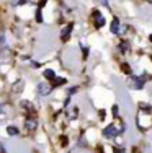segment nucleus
I'll return each mask as SVG.
<instances>
[{"instance_id": "nucleus-8", "label": "nucleus", "mask_w": 152, "mask_h": 153, "mask_svg": "<svg viewBox=\"0 0 152 153\" xmlns=\"http://www.w3.org/2000/svg\"><path fill=\"white\" fill-rule=\"evenodd\" d=\"M110 31H111V34H119V31H121V23H119V20L116 16L113 18V21H111Z\"/></svg>"}, {"instance_id": "nucleus-5", "label": "nucleus", "mask_w": 152, "mask_h": 153, "mask_svg": "<svg viewBox=\"0 0 152 153\" xmlns=\"http://www.w3.org/2000/svg\"><path fill=\"white\" fill-rule=\"evenodd\" d=\"M72 30H74V25H72V23L66 25V28H64V30L61 31V41H62V42L69 41V38H70V33H72Z\"/></svg>"}, {"instance_id": "nucleus-13", "label": "nucleus", "mask_w": 152, "mask_h": 153, "mask_svg": "<svg viewBox=\"0 0 152 153\" xmlns=\"http://www.w3.org/2000/svg\"><path fill=\"white\" fill-rule=\"evenodd\" d=\"M129 47H131V46H129L128 41H121V42H119V46H118V49H119V52H121V54H128L129 52Z\"/></svg>"}, {"instance_id": "nucleus-20", "label": "nucleus", "mask_w": 152, "mask_h": 153, "mask_svg": "<svg viewBox=\"0 0 152 153\" xmlns=\"http://www.w3.org/2000/svg\"><path fill=\"white\" fill-rule=\"evenodd\" d=\"M39 67H41L39 62H31V68H39Z\"/></svg>"}, {"instance_id": "nucleus-23", "label": "nucleus", "mask_w": 152, "mask_h": 153, "mask_svg": "<svg viewBox=\"0 0 152 153\" xmlns=\"http://www.w3.org/2000/svg\"><path fill=\"white\" fill-rule=\"evenodd\" d=\"M146 2H147V3H152V0H146Z\"/></svg>"}, {"instance_id": "nucleus-2", "label": "nucleus", "mask_w": 152, "mask_h": 153, "mask_svg": "<svg viewBox=\"0 0 152 153\" xmlns=\"http://www.w3.org/2000/svg\"><path fill=\"white\" fill-rule=\"evenodd\" d=\"M38 126H39L38 117H34V116H31V114H28L26 117H25V121H23V129L26 130V132H34V130L38 129Z\"/></svg>"}, {"instance_id": "nucleus-18", "label": "nucleus", "mask_w": 152, "mask_h": 153, "mask_svg": "<svg viewBox=\"0 0 152 153\" xmlns=\"http://www.w3.org/2000/svg\"><path fill=\"white\" fill-rule=\"evenodd\" d=\"M80 47H82V56H84V59H87L88 57V47L84 44H80Z\"/></svg>"}, {"instance_id": "nucleus-3", "label": "nucleus", "mask_w": 152, "mask_h": 153, "mask_svg": "<svg viewBox=\"0 0 152 153\" xmlns=\"http://www.w3.org/2000/svg\"><path fill=\"white\" fill-rule=\"evenodd\" d=\"M36 91H38V96L44 98L52 91V86H51L49 83H46V82H41V83H38V86H36Z\"/></svg>"}, {"instance_id": "nucleus-14", "label": "nucleus", "mask_w": 152, "mask_h": 153, "mask_svg": "<svg viewBox=\"0 0 152 153\" xmlns=\"http://www.w3.org/2000/svg\"><path fill=\"white\" fill-rule=\"evenodd\" d=\"M36 15H34V20H36V23H43V12H41V8H36Z\"/></svg>"}, {"instance_id": "nucleus-22", "label": "nucleus", "mask_w": 152, "mask_h": 153, "mask_svg": "<svg viewBox=\"0 0 152 153\" xmlns=\"http://www.w3.org/2000/svg\"><path fill=\"white\" fill-rule=\"evenodd\" d=\"M97 2H100V3H101V5H105V7H108V2H106V0H97Z\"/></svg>"}, {"instance_id": "nucleus-17", "label": "nucleus", "mask_w": 152, "mask_h": 153, "mask_svg": "<svg viewBox=\"0 0 152 153\" xmlns=\"http://www.w3.org/2000/svg\"><path fill=\"white\" fill-rule=\"evenodd\" d=\"M121 70L124 72V74H128V75H131V67H129V64H123V67H121Z\"/></svg>"}, {"instance_id": "nucleus-16", "label": "nucleus", "mask_w": 152, "mask_h": 153, "mask_svg": "<svg viewBox=\"0 0 152 153\" xmlns=\"http://www.w3.org/2000/svg\"><path fill=\"white\" fill-rule=\"evenodd\" d=\"M28 0H12V5L13 7H21V5H26Z\"/></svg>"}, {"instance_id": "nucleus-6", "label": "nucleus", "mask_w": 152, "mask_h": 153, "mask_svg": "<svg viewBox=\"0 0 152 153\" xmlns=\"http://www.w3.org/2000/svg\"><path fill=\"white\" fill-rule=\"evenodd\" d=\"M23 86H25V82H23V78H18L16 82H13V85H12V93H21L23 91Z\"/></svg>"}, {"instance_id": "nucleus-24", "label": "nucleus", "mask_w": 152, "mask_h": 153, "mask_svg": "<svg viewBox=\"0 0 152 153\" xmlns=\"http://www.w3.org/2000/svg\"><path fill=\"white\" fill-rule=\"evenodd\" d=\"M149 39H151V41H152V34H151V36H149Z\"/></svg>"}, {"instance_id": "nucleus-1", "label": "nucleus", "mask_w": 152, "mask_h": 153, "mask_svg": "<svg viewBox=\"0 0 152 153\" xmlns=\"http://www.w3.org/2000/svg\"><path fill=\"white\" fill-rule=\"evenodd\" d=\"M126 130V124L121 122V126H116V124H110V126H106L103 129V137L105 138H115L118 135H121L123 132Z\"/></svg>"}, {"instance_id": "nucleus-10", "label": "nucleus", "mask_w": 152, "mask_h": 153, "mask_svg": "<svg viewBox=\"0 0 152 153\" xmlns=\"http://www.w3.org/2000/svg\"><path fill=\"white\" fill-rule=\"evenodd\" d=\"M43 76H44L48 82H52V80L56 78V72H54L52 68H46V70L43 72Z\"/></svg>"}, {"instance_id": "nucleus-21", "label": "nucleus", "mask_w": 152, "mask_h": 153, "mask_svg": "<svg viewBox=\"0 0 152 153\" xmlns=\"http://www.w3.org/2000/svg\"><path fill=\"white\" fill-rule=\"evenodd\" d=\"M113 114L115 117H118V106H113Z\"/></svg>"}, {"instance_id": "nucleus-11", "label": "nucleus", "mask_w": 152, "mask_h": 153, "mask_svg": "<svg viewBox=\"0 0 152 153\" xmlns=\"http://www.w3.org/2000/svg\"><path fill=\"white\" fill-rule=\"evenodd\" d=\"M66 82H67V78H62V76H56V78L52 80V83H51V86H52V90H54V88H57V86H62Z\"/></svg>"}, {"instance_id": "nucleus-4", "label": "nucleus", "mask_w": 152, "mask_h": 153, "mask_svg": "<svg viewBox=\"0 0 152 153\" xmlns=\"http://www.w3.org/2000/svg\"><path fill=\"white\" fill-rule=\"evenodd\" d=\"M105 23H106V20H105L103 13L98 12V10H95V12H93V25H95V28L100 30V28L105 26Z\"/></svg>"}, {"instance_id": "nucleus-19", "label": "nucleus", "mask_w": 152, "mask_h": 153, "mask_svg": "<svg viewBox=\"0 0 152 153\" xmlns=\"http://www.w3.org/2000/svg\"><path fill=\"white\" fill-rule=\"evenodd\" d=\"M115 153H124V147H115Z\"/></svg>"}, {"instance_id": "nucleus-7", "label": "nucleus", "mask_w": 152, "mask_h": 153, "mask_svg": "<svg viewBox=\"0 0 152 153\" xmlns=\"http://www.w3.org/2000/svg\"><path fill=\"white\" fill-rule=\"evenodd\" d=\"M131 86L136 90H142L144 88V78L142 76H133L131 78Z\"/></svg>"}, {"instance_id": "nucleus-12", "label": "nucleus", "mask_w": 152, "mask_h": 153, "mask_svg": "<svg viewBox=\"0 0 152 153\" xmlns=\"http://www.w3.org/2000/svg\"><path fill=\"white\" fill-rule=\"evenodd\" d=\"M20 108L21 109H23V111H26V112H33V104H31V101H21V103H20Z\"/></svg>"}, {"instance_id": "nucleus-9", "label": "nucleus", "mask_w": 152, "mask_h": 153, "mask_svg": "<svg viewBox=\"0 0 152 153\" xmlns=\"http://www.w3.org/2000/svg\"><path fill=\"white\" fill-rule=\"evenodd\" d=\"M7 134H8L10 137H16V135H20V129H18L16 126H7Z\"/></svg>"}, {"instance_id": "nucleus-15", "label": "nucleus", "mask_w": 152, "mask_h": 153, "mask_svg": "<svg viewBox=\"0 0 152 153\" xmlns=\"http://www.w3.org/2000/svg\"><path fill=\"white\" fill-rule=\"evenodd\" d=\"M77 114H79V109H77V108H72L70 111L67 112L69 119H77Z\"/></svg>"}]
</instances>
